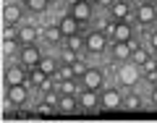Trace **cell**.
Wrapping results in <instances>:
<instances>
[{
  "mask_svg": "<svg viewBox=\"0 0 157 123\" xmlns=\"http://www.w3.org/2000/svg\"><path fill=\"white\" fill-rule=\"evenodd\" d=\"M110 42H113V39L107 37L105 32H100V29L84 34V52H86V58H100V55H105V52L110 50Z\"/></svg>",
  "mask_w": 157,
  "mask_h": 123,
  "instance_id": "1",
  "label": "cell"
},
{
  "mask_svg": "<svg viewBox=\"0 0 157 123\" xmlns=\"http://www.w3.org/2000/svg\"><path fill=\"white\" fill-rule=\"evenodd\" d=\"M134 18H136V24L144 26V29L155 26L157 24V6H152V3H147V0H139L136 8H134Z\"/></svg>",
  "mask_w": 157,
  "mask_h": 123,
  "instance_id": "2",
  "label": "cell"
},
{
  "mask_svg": "<svg viewBox=\"0 0 157 123\" xmlns=\"http://www.w3.org/2000/svg\"><path fill=\"white\" fill-rule=\"evenodd\" d=\"M141 79V68L136 66V63L126 60V63H118V81L123 86H136Z\"/></svg>",
  "mask_w": 157,
  "mask_h": 123,
  "instance_id": "3",
  "label": "cell"
},
{
  "mask_svg": "<svg viewBox=\"0 0 157 123\" xmlns=\"http://www.w3.org/2000/svg\"><path fill=\"white\" fill-rule=\"evenodd\" d=\"M3 84L6 86H11V84H29V68L21 66V63L6 66V71H3Z\"/></svg>",
  "mask_w": 157,
  "mask_h": 123,
  "instance_id": "4",
  "label": "cell"
},
{
  "mask_svg": "<svg viewBox=\"0 0 157 123\" xmlns=\"http://www.w3.org/2000/svg\"><path fill=\"white\" fill-rule=\"evenodd\" d=\"M78 81H81L84 89H94V92H102V89H105V73H102L97 66H89V68H86V73L78 79Z\"/></svg>",
  "mask_w": 157,
  "mask_h": 123,
  "instance_id": "5",
  "label": "cell"
},
{
  "mask_svg": "<svg viewBox=\"0 0 157 123\" xmlns=\"http://www.w3.org/2000/svg\"><path fill=\"white\" fill-rule=\"evenodd\" d=\"M6 102L13 107H21L29 102V84H11L6 86Z\"/></svg>",
  "mask_w": 157,
  "mask_h": 123,
  "instance_id": "6",
  "label": "cell"
},
{
  "mask_svg": "<svg viewBox=\"0 0 157 123\" xmlns=\"http://www.w3.org/2000/svg\"><path fill=\"white\" fill-rule=\"evenodd\" d=\"M68 13H71L81 26H86V24L94 18V6H92L89 0H78L76 6H68Z\"/></svg>",
  "mask_w": 157,
  "mask_h": 123,
  "instance_id": "7",
  "label": "cell"
},
{
  "mask_svg": "<svg viewBox=\"0 0 157 123\" xmlns=\"http://www.w3.org/2000/svg\"><path fill=\"white\" fill-rule=\"evenodd\" d=\"M39 60H42V50L37 47V42L34 45H21L18 47V63L26 68H34L39 66Z\"/></svg>",
  "mask_w": 157,
  "mask_h": 123,
  "instance_id": "8",
  "label": "cell"
},
{
  "mask_svg": "<svg viewBox=\"0 0 157 123\" xmlns=\"http://www.w3.org/2000/svg\"><path fill=\"white\" fill-rule=\"evenodd\" d=\"M123 107V92L102 89L100 92V110H121Z\"/></svg>",
  "mask_w": 157,
  "mask_h": 123,
  "instance_id": "9",
  "label": "cell"
},
{
  "mask_svg": "<svg viewBox=\"0 0 157 123\" xmlns=\"http://www.w3.org/2000/svg\"><path fill=\"white\" fill-rule=\"evenodd\" d=\"M107 16L113 21H128L134 16V6H131V0H115L110 8H107Z\"/></svg>",
  "mask_w": 157,
  "mask_h": 123,
  "instance_id": "10",
  "label": "cell"
},
{
  "mask_svg": "<svg viewBox=\"0 0 157 123\" xmlns=\"http://www.w3.org/2000/svg\"><path fill=\"white\" fill-rule=\"evenodd\" d=\"M24 11H26V8H24L21 3H6V6H3V24L21 26L24 24Z\"/></svg>",
  "mask_w": 157,
  "mask_h": 123,
  "instance_id": "11",
  "label": "cell"
},
{
  "mask_svg": "<svg viewBox=\"0 0 157 123\" xmlns=\"http://www.w3.org/2000/svg\"><path fill=\"white\" fill-rule=\"evenodd\" d=\"M78 107L86 110V113H97L100 110V92L81 86V92H78Z\"/></svg>",
  "mask_w": 157,
  "mask_h": 123,
  "instance_id": "12",
  "label": "cell"
},
{
  "mask_svg": "<svg viewBox=\"0 0 157 123\" xmlns=\"http://www.w3.org/2000/svg\"><path fill=\"white\" fill-rule=\"evenodd\" d=\"M110 58H113V63H126V60H131V45L128 42H110Z\"/></svg>",
  "mask_w": 157,
  "mask_h": 123,
  "instance_id": "13",
  "label": "cell"
},
{
  "mask_svg": "<svg viewBox=\"0 0 157 123\" xmlns=\"http://www.w3.org/2000/svg\"><path fill=\"white\" fill-rule=\"evenodd\" d=\"M58 26H60V32H63V37H66V39H68V37H73V34H81V24H78L68 11L63 13L60 18H58Z\"/></svg>",
  "mask_w": 157,
  "mask_h": 123,
  "instance_id": "14",
  "label": "cell"
},
{
  "mask_svg": "<svg viewBox=\"0 0 157 123\" xmlns=\"http://www.w3.org/2000/svg\"><path fill=\"white\" fill-rule=\"evenodd\" d=\"M113 42H131L134 39V24L131 21H115V29H113Z\"/></svg>",
  "mask_w": 157,
  "mask_h": 123,
  "instance_id": "15",
  "label": "cell"
},
{
  "mask_svg": "<svg viewBox=\"0 0 157 123\" xmlns=\"http://www.w3.org/2000/svg\"><path fill=\"white\" fill-rule=\"evenodd\" d=\"M81 107H78V94H60V100H58V113H63V115H73V113H78Z\"/></svg>",
  "mask_w": 157,
  "mask_h": 123,
  "instance_id": "16",
  "label": "cell"
},
{
  "mask_svg": "<svg viewBox=\"0 0 157 123\" xmlns=\"http://www.w3.org/2000/svg\"><path fill=\"white\" fill-rule=\"evenodd\" d=\"M37 42V29L32 24H21L18 26V47L21 45H34Z\"/></svg>",
  "mask_w": 157,
  "mask_h": 123,
  "instance_id": "17",
  "label": "cell"
},
{
  "mask_svg": "<svg viewBox=\"0 0 157 123\" xmlns=\"http://www.w3.org/2000/svg\"><path fill=\"white\" fill-rule=\"evenodd\" d=\"M21 6L26 8L29 13H34V16H39V13H45L47 8H50V0H21Z\"/></svg>",
  "mask_w": 157,
  "mask_h": 123,
  "instance_id": "18",
  "label": "cell"
},
{
  "mask_svg": "<svg viewBox=\"0 0 157 123\" xmlns=\"http://www.w3.org/2000/svg\"><path fill=\"white\" fill-rule=\"evenodd\" d=\"M39 68H42L47 76H58V71H60V58H45V55H42Z\"/></svg>",
  "mask_w": 157,
  "mask_h": 123,
  "instance_id": "19",
  "label": "cell"
},
{
  "mask_svg": "<svg viewBox=\"0 0 157 123\" xmlns=\"http://www.w3.org/2000/svg\"><path fill=\"white\" fill-rule=\"evenodd\" d=\"M78 79H60V81H58V92H60V94H78V86L81 84H76Z\"/></svg>",
  "mask_w": 157,
  "mask_h": 123,
  "instance_id": "20",
  "label": "cell"
},
{
  "mask_svg": "<svg viewBox=\"0 0 157 123\" xmlns=\"http://www.w3.org/2000/svg\"><path fill=\"white\" fill-rule=\"evenodd\" d=\"M47 42H50V45H63V42H66V37H63V32H60V26H58V21H52L50 26H47Z\"/></svg>",
  "mask_w": 157,
  "mask_h": 123,
  "instance_id": "21",
  "label": "cell"
},
{
  "mask_svg": "<svg viewBox=\"0 0 157 123\" xmlns=\"http://www.w3.org/2000/svg\"><path fill=\"white\" fill-rule=\"evenodd\" d=\"M47 79H50V76H47V73L42 71V68H39V66H34V68H29V84H32V86H37V89H39V86L45 84Z\"/></svg>",
  "mask_w": 157,
  "mask_h": 123,
  "instance_id": "22",
  "label": "cell"
},
{
  "mask_svg": "<svg viewBox=\"0 0 157 123\" xmlns=\"http://www.w3.org/2000/svg\"><path fill=\"white\" fill-rule=\"evenodd\" d=\"M63 47L78 52V55H84V34H73V37H68L66 42H63Z\"/></svg>",
  "mask_w": 157,
  "mask_h": 123,
  "instance_id": "23",
  "label": "cell"
},
{
  "mask_svg": "<svg viewBox=\"0 0 157 123\" xmlns=\"http://www.w3.org/2000/svg\"><path fill=\"white\" fill-rule=\"evenodd\" d=\"M34 113H37L39 118H52L58 113V105H50V102H45V100H39L37 105H34Z\"/></svg>",
  "mask_w": 157,
  "mask_h": 123,
  "instance_id": "24",
  "label": "cell"
},
{
  "mask_svg": "<svg viewBox=\"0 0 157 123\" xmlns=\"http://www.w3.org/2000/svg\"><path fill=\"white\" fill-rule=\"evenodd\" d=\"M149 58H152V55H149V50H147V47H141V45L136 47L134 52H131V63H136V66H139V68L144 66V63L149 60Z\"/></svg>",
  "mask_w": 157,
  "mask_h": 123,
  "instance_id": "25",
  "label": "cell"
},
{
  "mask_svg": "<svg viewBox=\"0 0 157 123\" xmlns=\"http://www.w3.org/2000/svg\"><path fill=\"white\" fill-rule=\"evenodd\" d=\"M123 107L126 110H139L141 107V97L134 94V92H131V94H123Z\"/></svg>",
  "mask_w": 157,
  "mask_h": 123,
  "instance_id": "26",
  "label": "cell"
},
{
  "mask_svg": "<svg viewBox=\"0 0 157 123\" xmlns=\"http://www.w3.org/2000/svg\"><path fill=\"white\" fill-rule=\"evenodd\" d=\"M58 58H60V63H68V66H73V63L78 60V52H73V50H68V47H63Z\"/></svg>",
  "mask_w": 157,
  "mask_h": 123,
  "instance_id": "27",
  "label": "cell"
},
{
  "mask_svg": "<svg viewBox=\"0 0 157 123\" xmlns=\"http://www.w3.org/2000/svg\"><path fill=\"white\" fill-rule=\"evenodd\" d=\"M58 81H60V79H78L76 76V71H73V66H68V63H60V71H58Z\"/></svg>",
  "mask_w": 157,
  "mask_h": 123,
  "instance_id": "28",
  "label": "cell"
},
{
  "mask_svg": "<svg viewBox=\"0 0 157 123\" xmlns=\"http://www.w3.org/2000/svg\"><path fill=\"white\" fill-rule=\"evenodd\" d=\"M86 68H89V63H86V52H84V55H78V60L73 63V71H76V76L81 79L86 73Z\"/></svg>",
  "mask_w": 157,
  "mask_h": 123,
  "instance_id": "29",
  "label": "cell"
},
{
  "mask_svg": "<svg viewBox=\"0 0 157 123\" xmlns=\"http://www.w3.org/2000/svg\"><path fill=\"white\" fill-rule=\"evenodd\" d=\"M149 71H157V58H155V55H152L149 60L141 66V76H144V73H149Z\"/></svg>",
  "mask_w": 157,
  "mask_h": 123,
  "instance_id": "30",
  "label": "cell"
},
{
  "mask_svg": "<svg viewBox=\"0 0 157 123\" xmlns=\"http://www.w3.org/2000/svg\"><path fill=\"white\" fill-rule=\"evenodd\" d=\"M149 45H152V50L157 52V29H152V32H149Z\"/></svg>",
  "mask_w": 157,
  "mask_h": 123,
  "instance_id": "31",
  "label": "cell"
},
{
  "mask_svg": "<svg viewBox=\"0 0 157 123\" xmlns=\"http://www.w3.org/2000/svg\"><path fill=\"white\" fill-rule=\"evenodd\" d=\"M144 79L149 81L152 86H155V84H157V71H149V73H144Z\"/></svg>",
  "mask_w": 157,
  "mask_h": 123,
  "instance_id": "32",
  "label": "cell"
},
{
  "mask_svg": "<svg viewBox=\"0 0 157 123\" xmlns=\"http://www.w3.org/2000/svg\"><path fill=\"white\" fill-rule=\"evenodd\" d=\"M149 100H152V105H155V107H157V84H155V86H152V94H149Z\"/></svg>",
  "mask_w": 157,
  "mask_h": 123,
  "instance_id": "33",
  "label": "cell"
},
{
  "mask_svg": "<svg viewBox=\"0 0 157 123\" xmlns=\"http://www.w3.org/2000/svg\"><path fill=\"white\" fill-rule=\"evenodd\" d=\"M113 3H115V0H100V3H97V8H110Z\"/></svg>",
  "mask_w": 157,
  "mask_h": 123,
  "instance_id": "34",
  "label": "cell"
},
{
  "mask_svg": "<svg viewBox=\"0 0 157 123\" xmlns=\"http://www.w3.org/2000/svg\"><path fill=\"white\" fill-rule=\"evenodd\" d=\"M63 3H66V6H76L78 0H63Z\"/></svg>",
  "mask_w": 157,
  "mask_h": 123,
  "instance_id": "35",
  "label": "cell"
},
{
  "mask_svg": "<svg viewBox=\"0 0 157 123\" xmlns=\"http://www.w3.org/2000/svg\"><path fill=\"white\" fill-rule=\"evenodd\" d=\"M89 3H92V6H94V8H97V3H100V0H89Z\"/></svg>",
  "mask_w": 157,
  "mask_h": 123,
  "instance_id": "36",
  "label": "cell"
},
{
  "mask_svg": "<svg viewBox=\"0 0 157 123\" xmlns=\"http://www.w3.org/2000/svg\"><path fill=\"white\" fill-rule=\"evenodd\" d=\"M147 3H152V6H157V0H147Z\"/></svg>",
  "mask_w": 157,
  "mask_h": 123,
  "instance_id": "37",
  "label": "cell"
},
{
  "mask_svg": "<svg viewBox=\"0 0 157 123\" xmlns=\"http://www.w3.org/2000/svg\"><path fill=\"white\" fill-rule=\"evenodd\" d=\"M52 3H63V0H50V6H52Z\"/></svg>",
  "mask_w": 157,
  "mask_h": 123,
  "instance_id": "38",
  "label": "cell"
},
{
  "mask_svg": "<svg viewBox=\"0 0 157 123\" xmlns=\"http://www.w3.org/2000/svg\"><path fill=\"white\" fill-rule=\"evenodd\" d=\"M155 58H157V52H155Z\"/></svg>",
  "mask_w": 157,
  "mask_h": 123,
  "instance_id": "39",
  "label": "cell"
},
{
  "mask_svg": "<svg viewBox=\"0 0 157 123\" xmlns=\"http://www.w3.org/2000/svg\"><path fill=\"white\" fill-rule=\"evenodd\" d=\"M136 3H139V0H136Z\"/></svg>",
  "mask_w": 157,
  "mask_h": 123,
  "instance_id": "40",
  "label": "cell"
}]
</instances>
